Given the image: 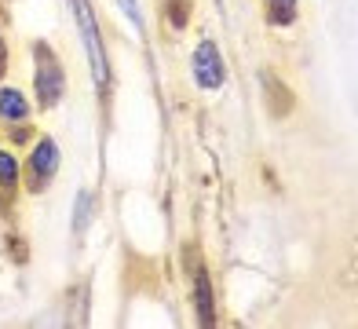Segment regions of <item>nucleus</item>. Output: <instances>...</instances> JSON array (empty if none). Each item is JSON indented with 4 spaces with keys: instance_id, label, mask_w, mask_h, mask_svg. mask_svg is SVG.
<instances>
[{
    "instance_id": "nucleus-1",
    "label": "nucleus",
    "mask_w": 358,
    "mask_h": 329,
    "mask_svg": "<svg viewBox=\"0 0 358 329\" xmlns=\"http://www.w3.org/2000/svg\"><path fill=\"white\" fill-rule=\"evenodd\" d=\"M70 11H73V22L80 33V44H85V59H88V70L95 88L106 92L110 88V55H106V41H103V29H99V15H95L92 0H66Z\"/></svg>"
},
{
    "instance_id": "nucleus-2",
    "label": "nucleus",
    "mask_w": 358,
    "mask_h": 329,
    "mask_svg": "<svg viewBox=\"0 0 358 329\" xmlns=\"http://www.w3.org/2000/svg\"><path fill=\"white\" fill-rule=\"evenodd\" d=\"M34 99L41 110H55L66 99V66L44 41L34 44Z\"/></svg>"
},
{
    "instance_id": "nucleus-3",
    "label": "nucleus",
    "mask_w": 358,
    "mask_h": 329,
    "mask_svg": "<svg viewBox=\"0 0 358 329\" xmlns=\"http://www.w3.org/2000/svg\"><path fill=\"white\" fill-rule=\"evenodd\" d=\"M59 164H62V150L52 136H37L34 146L26 154V190L29 194H41L52 187V179L59 176Z\"/></svg>"
},
{
    "instance_id": "nucleus-4",
    "label": "nucleus",
    "mask_w": 358,
    "mask_h": 329,
    "mask_svg": "<svg viewBox=\"0 0 358 329\" xmlns=\"http://www.w3.org/2000/svg\"><path fill=\"white\" fill-rule=\"evenodd\" d=\"M190 77H194V85H198L201 92H216V88L227 85V62H223V55H220V48H216L213 37L198 41V48H194Z\"/></svg>"
},
{
    "instance_id": "nucleus-5",
    "label": "nucleus",
    "mask_w": 358,
    "mask_h": 329,
    "mask_svg": "<svg viewBox=\"0 0 358 329\" xmlns=\"http://www.w3.org/2000/svg\"><path fill=\"white\" fill-rule=\"evenodd\" d=\"M29 118H34L29 95L15 85H0V121L4 125H26Z\"/></svg>"
},
{
    "instance_id": "nucleus-6",
    "label": "nucleus",
    "mask_w": 358,
    "mask_h": 329,
    "mask_svg": "<svg viewBox=\"0 0 358 329\" xmlns=\"http://www.w3.org/2000/svg\"><path fill=\"white\" fill-rule=\"evenodd\" d=\"M194 307H198V322L201 326H216V304H213V278H208V267L201 263L194 271Z\"/></svg>"
},
{
    "instance_id": "nucleus-7",
    "label": "nucleus",
    "mask_w": 358,
    "mask_h": 329,
    "mask_svg": "<svg viewBox=\"0 0 358 329\" xmlns=\"http://www.w3.org/2000/svg\"><path fill=\"white\" fill-rule=\"evenodd\" d=\"M259 4H264V19L274 29H289L300 19V0H259Z\"/></svg>"
},
{
    "instance_id": "nucleus-8",
    "label": "nucleus",
    "mask_w": 358,
    "mask_h": 329,
    "mask_svg": "<svg viewBox=\"0 0 358 329\" xmlns=\"http://www.w3.org/2000/svg\"><path fill=\"white\" fill-rule=\"evenodd\" d=\"M19 179H22V164L8 146H0V194H15L19 190Z\"/></svg>"
},
{
    "instance_id": "nucleus-9",
    "label": "nucleus",
    "mask_w": 358,
    "mask_h": 329,
    "mask_svg": "<svg viewBox=\"0 0 358 329\" xmlns=\"http://www.w3.org/2000/svg\"><path fill=\"white\" fill-rule=\"evenodd\" d=\"M161 8H165V22H169V29H187V22H190V11H194V4L190 0H161Z\"/></svg>"
},
{
    "instance_id": "nucleus-10",
    "label": "nucleus",
    "mask_w": 358,
    "mask_h": 329,
    "mask_svg": "<svg viewBox=\"0 0 358 329\" xmlns=\"http://www.w3.org/2000/svg\"><path fill=\"white\" fill-rule=\"evenodd\" d=\"M88 220H92V194L80 190L77 202H73V234H85V230H88Z\"/></svg>"
},
{
    "instance_id": "nucleus-11",
    "label": "nucleus",
    "mask_w": 358,
    "mask_h": 329,
    "mask_svg": "<svg viewBox=\"0 0 358 329\" xmlns=\"http://www.w3.org/2000/svg\"><path fill=\"white\" fill-rule=\"evenodd\" d=\"M113 4L121 8V15H124V19L132 22V26H136L139 33L146 29V19H143V11H139V0H113Z\"/></svg>"
},
{
    "instance_id": "nucleus-12",
    "label": "nucleus",
    "mask_w": 358,
    "mask_h": 329,
    "mask_svg": "<svg viewBox=\"0 0 358 329\" xmlns=\"http://www.w3.org/2000/svg\"><path fill=\"white\" fill-rule=\"evenodd\" d=\"M8 66H11V59H8V37H4V29H0V77L8 74Z\"/></svg>"
}]
</instances>
